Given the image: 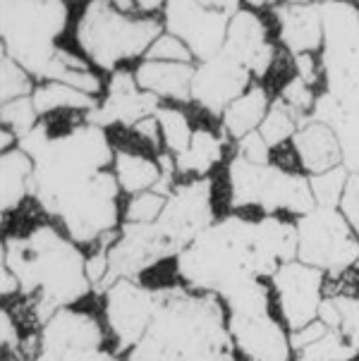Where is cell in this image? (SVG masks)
Wrapping results in <instances>:
<instances>
[{"mask_svg":"<svg viewBox=\"0 0 359 361\" xmlns=\"http://www.w3.org/2000/svg\"><path fill=\"white\" fill-rule=\"evenodd\" d=\"M34 161L20 146L3 151L0 158V208L3 213L15 211L17 206L32 194Z\"/></svg>","mask_w":359,"mask_h":361,"instance_id":"22","label":"cell"},{"mask_svg":"<svg viewBox=\"0 0 359 361\" xmlns=\"http://www.w3.org/2000/svg\"><path fill=\"white\" fill-rule=\"evenodd\" d=\"M319 321H324L328 328H333V330H338L340 328V311H338V304H336V299L333 297H328L321 302V307H319Z\"/></svg>","mask_w":359,"mask_h":361,"instance_id":"45","label":"cell"},{"mask_svg":"<svg viewBox=\"0 0 359 361\" xmlns=\"http://www.w3.org/2000/svg\"><path fill=\"white\" fill-rule=\"evenodd\" d=\"M273 290L278 295V307L285 326L300 330L319 318L324 302V271L300 259L288 261L271 275Z\"/></svg>","mask_w":359,"mask_h":361,"instance_id":"12","label":"cell"},{"mask_svg":"<svg viewBox=\"0 0 359 361\" xmlns=\"http://www.w3.org/2000/svg\"><path fill=\"white\" fill-rule=\"evenodd\" d=\"M135 134L142 142H146L149 146H156L163 142V137H161V125H158V120H156V115H151V118H144V120H139L135 127Z\"/></svg>","mask_w":359,"mask_h":361,"instance_id":"42","label":"cell"},{"mask_svg":"<svg viewBox=\"0 0 359 361\" xmlns=\"http://www.w3.org/2000/svg\"><path fill=\"white\" fill-rule=\"evenodd\" d=\"M223 51L240 60L252 72V77L259 79L269 75V70L276 63V48L271 46L269 36H266L264 22L252 10H240L230 17Z\"/></svg>","mask_w":359,"mask_h":361,"instance_id":"18","label":"cell"},{"mask_svg":"<svg viewBox=\"0 0 359 361\" xmlns=\"http://www.w3.org/2000/svg\"><path fill=\"white\" fill-rule=\"evenodd\" d=\"M63 361H120V359L108 352H103L99 347V350H70L65 354Z\"/></svg>","mask_w":359,"mask_h":361,"instance_id":"44","label":"cell"},{"mask_svg":"<svg viewBox=\"0 0 359 361\" xmlns=\"http://www.w3.org/2000/svg\"><path fill=\"white\" fill-rule=\"evenodd\" d=\"M115 177L120 182V189L127 194H142L154 189L163 177V170L158 161H151L142 154L132 151H115Z\"/></svg>","mask_w":359,"mask_h":361,"instance_id":"24","label":"cell"},{"mask_svg":"<svg viewBox=\"0 0 359 361\" xmlns=\"http://www.w3.org/2000/svg\"><path fill=\"white\" fill-rule=\"evenodd\" d=\"M146 60H163V63H192L194 55L182 39L163 32L146 51Z\"/></svg>","mask_w":359,"mask_h":361,"instance_id":"35","label":"cell"},{"mask_svg":"<svg viewBox=\"0 0 359 361\" xmlns=\"http://www.w3.org/2000/svg\"><path fill=\"white\" fill-rule=\"evenodd\" d=\"M357 268H359V261H357Z\"/></svg>","mask_w":359,"mask_h":361,"instance_id":"51","label":"cell"},{"mask_svg":"<svg viewBox=\"0 0 359 361\" xmlns=\"http://www.w3.org/2000/svg\"><path fill=\"white\" fill-rule=\"evenodd\" d=\"M292 60H295L297 77H302L307 84H312V87H316V82H319V77H321V60H319V63H316L314 53H300V55H292Z\"/></svg>","mask_w":359,"mask_h":361,"instance_id":"41","label":"cell"},{"mask_svg":"<svg viewBox=\"0 0 359 361\" xmlns=\"http://www.w3.org/2000/svg\"><path fill=\"white\" fill-rule=\"evenodd\" d=\"M221 158L223 139L216 137L211 130H194L190 146L175 156V165H178V173L204 177L216 163H221Z\"/></svg>","mask_w":359,"mask_h":361,"instance_id":"25","label":"cell"},{"mask_svg":"<svg viewBox=\"0 0 359 361\" xmlns=\"http://www.w3.org/2000/svg\"><path fill=\"white\" fill-rule=\"evenodd\" d=\"M350 345L359 352V333H357V335H352V338H350Z\"/></svg>","mask_w":359,"mask_h":361,"instance_id":"50","label":"cell"},{"mask_svg":"<svg viewBox=\"0 0 359 361\" xmlns=\"http://www.w3.org/2000/svg\"><path fill=\"white\" fill-rule=\"evenodd\" d=\"M0 345L5 352H17L20 350V330L15 326V318L8 309L0 311Z\"/></svg>","mask_w":359,"mask_h":361,"instance_id":"40","label":"cell"},{"mask_svg":"<svg viewBox=\"0 0 359 361\" xmlns=\"http://www.w3.org/2000/svg\"><path fill=\"white\" fill-rule=\"evenodd\" d=\"M271 103L264 87H249L237 101L228 106L223 113V127L233 139L247 137L249 132H257L269 113Z\"/></svg>","mask_w":359,"mask_h":361,"instance_id":"23","label":"cell"},{"mask_svg":"<svg viewBox=\"0 0 359 361\" xmlns=\"http://www.w3.org/2000/svg\"><path fill=\"white\" fill-rule=\"evenodd\" d=\"M192 63H163V60H146L135 70L137 84L158 99L190 103L192 101Z\"/></svg>","mask_w":359,"mask_h":361,"instance_id":"21","label":"cell"},{"mask_svg":"<svg viewBox=\"0 0 359 361\" xmlns=\"http://www.w3.org/2000/svg\"><path fill=\"white\" fill-rule=\"evenodd\" d=\"M214 185L209 177L175 185L168 194L156 228L168 240L175 254H182L202 232L214 223Z\"/></svg>","mask_w":359,"mask_h":361,"instance_id":"10","label":"cell"},{"mask_svg":"<svg viewBox=\"0 0 359 361\" xmlns=\"http://www.w3.org/2000/svg\"><path fill=\"white\" fill-rule=\"evenodd\" d=\"M163 24L151 17H132L108 0H89L77 24V44L91 65L115 72L120 63L146 55L163 34Z\"/></svg>","mask_w":359,"mask_h":361,"instance_id":"7","label":"cell"},{"mask_svg":"<svg viewBox=\"0 0 359 361\" xmlns=\"http://www.w3.org/2000/svg\"><path fill=\"white\" fill-rule=\"evenodd\" d=\"M252 87V72L228 51L197 65L192 79V101L199 103L206 113L223 118L233 101L240 99Z\"/></svg>","mask_w":359,"mask_h":361,"instance_id":"14","label":"cell"},{"mask_svg":"<svg viewBox=\"0 0 359 361\" xmlns=\"http://www.w3.org/2000/svg\"><path fill=\"white\" fill-rule=\"evenodd\" d=\"M359 352L350 345V340L340 330L331 328L321 340L297 352V361H350Z\"/></svg>","mask_w":359,"mask_h":361,"instance_id":"29","label":"cell"},{"mask_svg":"<svg viewBox=\"0 0 359 361\" xmlns=\"http://www.w3.org/2000/svg\"><path fill=\"white\" fill-rule=\"evenodd\" d=\"M22 292V285H20V278L10 271V266L5 261H0V295L3 299H8L12 295Z\"/></svg>","mask_w":359,"mask_h":361,"instance_id":"43","label":"cell"},{"mask_svg":"<svg viewBox=\"0 0 359 361\" xmlns=\"http://www.w3.org/2000/svg\"><path fill=\"white\" fill-rule=\"evenodd\" d=\"M348 177H350V170L345 168V165H336V168L326 170V173L309 177L316 206L338 208L340 199H343V194H345V187H348Z\"/></svg>","mask_w":359,"mask_h":361,"instance_id":"30","label":"cell"},{"mask_svg":"<svg viewBox=\"0 0 359 361\" xmlns=\"http://www.w3.org/2000/svg\"><path fill=\"white\" fill-rule=\"evenodd\" d=\"M161 108V99L137 84V77L127 70H115L106 87V99L87 113V122L99 127L125 125L135 127L139 120L151 118Z\"/></svg>","mask_w":359,"mask_h":361,"instance_id":"15","label":"cell"},{"mask_svg":"<svg viewBox=\"0 0 359 361\" xmlns=\"http://www.w3.org/2000/svg\"><path fill=\"white\" fill-rule=\"evenodd\" d=\"M297 259L333 275L359 261V237L340 208L316 206L300 216Z\"/></svg>","mask_w":359,"mask_h":361,"instance_id":"9","label":"cell"},{"mask_svg":"<svg viewBox=\"0 0 359 361\" xmlns=\"http://www.w3.org/2000/svg\"><path fill=\"white\" fill-rule=\"evenodd\" d=\"M281 101H285L288 106L295 110L300 118L307 122L312 118V110H314V103H316V94H314V87L312 84H307L302 77H292L288 82L283 84L281 89V96H278Z\"/></svg>","mask_w":359,"mask_h":361,"instance_id":"34","label":"cell"},{"mask_svg":"<svg viewBox=\"0 0 359 361\" xmlns=\"http://www.w3.org/2000/svg\"><path fill=\"white\" fill-rule=\"evenodd\" d=\"M292 149L309 175H319L336 165H343V146L338 134L321 120L309 118L302 122V127L292 137Z\"/></svg>","mask_w":359,"mask_h":361,"instance_id":"20","label":"cell"},{"mask_svg":"<svg viewBox=\"0 0 359 361\" xmlns=\"http://www.w3.org/2000/svg\"><path fill=\"white\" fill-rule=\"evenodd\" d=\"M0 120H3V127L17 134V139H24L39 125V110H36L32 96H22V99L3 103Z\"/></svg>","mask_w":359,"mask_h":361,"instance_id":"32","label":"cell"},{"mask_svg":"<svg viewBox=\"0 0 359 361\" xmlns=\"http://www.w3.org/2000/svg\"><path fill=\"white\" fill-rule=\"evenodd\" d=\"M17 146L34 161V201L63 223L72 242L91 244L115 230L120 182L108 170L115 151L103 127L84 120L51 137L39 122Z\"/></svg>","mask_w":359,"mask_h":361,"instance_id":"1","label":"cell"},{"mask_svg":"<svg viewBox=\"0 0 359 361\" xmlns=\"http://www.w3.org/2000/svg\"><path fill=\"white\" fill-rule=\"evenodd\" d=\"M204 8H211V10H218L223 15L233 17L235 12H240V0H199Z\"/></svg>","mask_w":359,"mask_h":361,"instance_id":"46","label":"cell"},{"mask_svg":"<svg viewBox=\"0 0 359 361\" xmlns=\"http://www.w3.org/2000/svg\"><path fill=\"white\" fill-rule=\"evenodd\" d=\"M281 44L292 55L316 53L324 46V22L319 3H281L273 5Z\"/></svg>","mask_w":359,"mask_h":361,"instance_id":"19","label":"cell"},{"mask_svg":"<svg viewBox=\"0 0 359 361\" xmlns=\"http://www.w3.org/2000/svg\"><path fill=\"white\" fill-rule=\"evenodd\" d=\"M103 330L91 314L60 309L41 330L39 357L36 361H63L70 350H99Z\"/></svg>","mask_w":359,"mask_h":361,"instance_id":"17","label":"cell"},{"mask_svg":"<svg viewBox=\"0 0 359 361\" xmlns=\"http://www.w3.org/2000/svg\"><path fill=\"white\" fill-rule=\"evenodd\" d=\"M154 115H156L158 125H161V137H163V144H166L168 154H173V156L182 154L194 137L190 118H187L182 110L170 108V106H161Z\"/></svg>","mask_w":359,"mask_h":361,"instance_id":"28","label":"cell"},{"mask_svg":"<svg viewBox=\"0 0 359 361\" xmlns=\"http://www.w3.org/2000/svg\"><path fill=\"white\" fill-rule=\"evenodd\" d=\"M338 208L345 213V218L350 220V225L355 228L359 237V173H350L348 187H345V194H343V199H340Z\"/></svg>","mask_w":359,"mask_h":361,"instance_id":"37","label":"cell"},{"mask_svg":"<svg viewBox=\"0 0 359 361\" xmlns=\"http://www.w3.org/2000/svg\"><path fill=\"white\" fill-rule=\"evenodd\" d=\"M237 154L252 163H259V165L271 163V146L266 144V139L261 137L259 130L249 132L247 137H242V139H237Z\"/></svg>","mask_w":359,"mask_h":361,"instance_id":"36","label":"cell"},{"mask_svg":"<svg viewBox=\"0 0 359 361\" xmlns=\"http://www.w3.org/2000/svg\"><path fill=\"white\" fill-rule=\"evenodd\" d=\"M34 89L36 87L32 84V75L5 51L0 53V99L3 103L32 96Z\"/></svg>","mask_w":359,"mask_h":361,"instance_id":"31","label":"cell"},{"mask_svg":"<svg viewBox=\"0 0 359 361\" xmlns=\"http://www.w3.org/2000/svg\"><path fill=\"white\" fill-rule=\"evenodd\" d=\"M108 3H113L120 12H127V15H130L132 10H137L135 0H108Z\"/></svg>","mask_w":359,"mask_h":361,"instance_id":"49","label":"cell"},{"mask_svg":"<svg viewBox=\"0 0 359 361\" xmlns=\"http://www.w3.org/2000/svg\"><path fill=\"white\" fill-rule=\"evenodd\" d=\"M68 20L70 8L65 0H0L3 51L32 77L46 79Z\"/></svg>","mask_w":359,"mask_h":361,"instance_id":"6","label":"cell"},{"mask_svg":"<svg viewBox=\"0 0 359 361\" xmlns=\"http://www.w3.org/2000/svg\"><path fill=\"white\" fill-rule=\"evenodd\" d=\"M252 8H266V5H281V3H312V0H245Z\"/></svg>","mask_w":359,"mask_h":361,"instance_id":"48","label":"cell"},{"mask_svg":"<svg viewBox=\"0 0 359 361\" xmlns=\"http://www.w3.org/2000/svg\"><path fill=\"white\" fill-rule=\"evenodd\" d=\"M106 292V321L118 342V352H130L144 338L156 307V290L137 280L120 278Z\"/></svg>","mask_w":359,"mask_h":361,"instance_id":"13","label":"cell"},{"mask_svg":"<svg viewBox=\"0 0 359 361\" xmlns=\"http://www.w3.org/2000/svg\"><path fill=\"white\" fill-rule=\"evenodd\" d=\"M230 17L218 10L204 8L199 0H166L163 5V27L187 44L194 60L214 58L223 51L228 36Z\"/></svg>","mask_w":359,"mask_h":361,"instance_id":"11","label":"cell"},{"mask_svg":"<svg viewBox=\"0 0 359 361\" xmlns=\"http://www.w3.org/2000/svg\"><path fill=\"white\" fill-rule=\"evenodd\" d=\"M34 106L39 110V115H51L56 110H87L91 113L101 101H96V96H89L84 91H79L70 84L63 82H44L34 89L32 94Z\"/></svg>","mask_w":359,"mask_h":361,"instance_id":"26","label":"cell"},{"mask_svg":"<svg viewBox=\"0 0 359 361\" xmlns=\"http://www.w3.org/2000/svg\"><path fill=\"white\" fill-rule=\"evenodd\" d=\"M324 22L321 72L326 87L312 118L338 134L343 165L359 173V8L348 0H319Z\"/></svg>","mask_w":359,"mask_h":361,"instance_id":"4","label":"cell"},{"mask_svg":"<svg viewBox=\"0 0 359 361\" xmlns=\"http://www.w3.org/2000/svg\"><path fill=\"white\" fill-rule=\"evenodd\" d=\"M302 118L292 110L288 103L278 99L276 103H271L269 113H266L264 122L259 125V134L266 139V144L271 149H278L285 142H292V137L297 134V130L302 127Z\"/></svg>","mask_w":359,"mask_h":361,"instance_id":"27","label":"cell"},{"mask_svg":"<svg viewBox=\"0 0 359 361\" xmlns=\"http://www.w3.org/2000/svg\"><path fill=\"white\" fill-rule=\"evenodd\" d=\"M228 328L237 352L247 361H290V338L269 311L230 314Z\"/></svg>","mask_w":359,"mask_h":361,"instance_id":"16","label":"cell"},{"mask_svg":"<svg viewBox=\"0 0 359 361\" xmlns=\"http://www.w3.org/2000/svg\"><path fill=\"white\" fill-rule=\"evenodd\" d=\"M228 180L230 204L235 208L259 206L266 213L288 211L295 216H304L316 208L307 177L278 165H259L235 154L228 168Z\"/></svg>","mask_w":359,"mask_h":361,"instance_id":"8","label":"cell"},{"mask_svg":"<svg viewBox=\"0 0 359 361\" xmlns=\"http://www.w3.org/2000/svg\"><path fill=\"white\" fill-rule=\"evenodd\" d=\"M135 5H137V10H142V12H156L166 5V0H135Z\"/></svg>","mask_w":359,"mask_h":361,"instance_id":"47","label":"cell"},{"mask_svg":"<svg viewBox=\"0 0 359 361\" xmlns=\"http://www.w3.org/2000/svg\"><path fill=\"white\" fill-rule=\"evenodd\" d=\"M108 271H111V259H108V249L101 247L96 254H91L87 259V275L91 280V285L101 287V283L106 280Z\"/></svg>","mask_w":359,"mask_h":361,"instance_id":"39","label":"cell"},{"mask_svg":"<svg viewBox=\"0 0 359 361\" xmlns=\"http://www.w3.org/2000/svg\"><path fill=\"white\" fill-rule=\"evenodd\" d=\"M328 330H331V328H328L324 321H319V318H316V321H312V323H307V326L300 328V330H292V333H290L292 350H297V352L304 350V347H309L312 342L324 338Z\"/></svg>","mask_w":359,"mask_h":361,"instance_id":"38","label":"cell"},{"mask_svg":"<svg viewBox=\"0 0 359 361\" xmlns=\"http://www.w3.org/2000/svg\"><path fill=\"white\" fill-rule=\"evenodd\" d=\"M3 261L20 278L22 295L34 297V318L46 326L60 309L89 295L87 259L77 242L65 240L51 225H39L24 237L3 242Z\"/></svg>","mask_w":359,"mask_h":361,"instance_id":"5","label":"cell"},{"mask_svg":"<svg viewBox=\"0 0 359 361\" xmlns=\"http://www.w3.org/2000/svg\"><path fill=\"white\" fill-rule=\"evenodd\" d=\"M297 259V225L273 216L247 220L228 216L211 223L182 254L178 273L190 290L225 297L249 280L271 278Z\"/></svg>","mask_w":359,"mask_h":361,"instance_id":"2","label":"cell"},{"mask_svg":"<svg viewBox=\"0 0 359 361\" xmlns=\"http://www.w3.org/2000/svg\"><path fill=\"white\" fill-rule=\"evenodd\" d=\"M166 204H168L166 194H158L154 189L142 194H132L130 204L125 208V223H156L161 218Z\"/></svg>","mask_w":359,"mask_h":361,"instance_id":"33","label":"cell"},{"mask_svg":"<svg viewBox=\"0 0 359 361\" xmlns=\"http://www.w3.org/2000/svg\"><path fill=\"white\" fill-rule=\"evenodd\" d=\"M235 352L218 295L166 287L156 290L151 323L127 361H235Z\"/></svg>","mask_w":359,"mask_h":361,"instance_id":"3","label":"cell"}]
</instances>
